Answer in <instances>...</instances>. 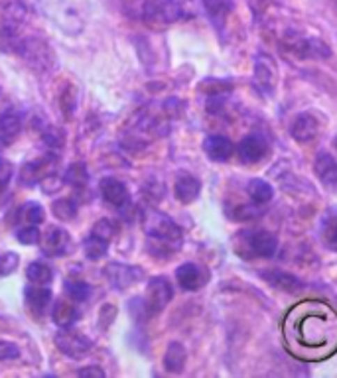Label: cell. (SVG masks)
<instances>
[{"label": "cell", "instance_id": "obj_16", "mask_svg": "<svg viewBox=\"0 0 337 378\" xmlns=\"http://www.w3.org/2000/svg\"><path fill=\"white\" fill-rule=\"evenodd\" d=\"M174 194L175 199H178L180 203H184V205L194 203L199 197V194H201V182H199V178L189 175V173L178 175V180H175L174 184Z\"/></svg>", "mask_w": 337, "mask_h": 378}, {"label": "cell", "instance_id": "obj_19", "mask_svg": "<svg viewBox=\"0 0 337 378\" xmlns=\"http://www.w3.org/2000/svg\"><path fill=\"white\" fill-rule=\"evenodd\" d=\"M22 130V118L20 115L10 109L0 116V146H10L14 138Z\"/></svg>", "mask_w": 337, "mask_h": 378}, {"label": "cell", "instance_id": "obj_26", "mask_svg": "<svg viewBox=\"0 0 337 378\" xmlns=\"http://www.w3.org/2000/svg\"><path fill=\"white\" fill-rule=\"evenodd\" d=\"M46 172H47V158L38 162H30V164H24L22 172H20V182H22L24 185H34L49 175V173Z\"/></svg>", "mask_w": 337, "mask_h": 378}, {"label": "cell", "instance_id": "obj_39", "mask_svg": "<svg viewBox=\"0 0 337 378\" xmlns=\"http://www.w3.org/2000/svg\"><path fill=\"white\" fill-rule=\"evenodd\" d=\"M93 233L111 242V239L116 235V225L111 221V219H101V221L93 227Z\"/></svg>", "mask_w": 337, "mask_h": 378}, {"label": "cell", "instance_id": "obj_18", "mask_svg": "<svg viewBox=\"0 0 337 378\" xmlns=\"http://www.w3.org/2000/svg\"><path fill=\"white\" fill-rule=\"evenodd\" d=\"M203 150H205V154L210 156V160L227 162L233 156L235 146H233V142L227 136H223V134H211V136L205 138Z\"/></svg>", "mask_w": 337, "mask_h": 378}, {"label": "cell", "instance_id": "obj_43", "mask_svg": "<svg viewBox=\"0 0 337 378\" xmlns=\"http://www.w3.org/2000/svg\"><path fill=\"white\" fill-rule=\"evenodd\" d=\"M77 375H79V377L103 378L105 377V370H103V368H99V367H85V368H79V370H77Z\"/></svg>", "mask_w": 337, "mask_h": 378}, {"label": "cell", "instance_id": "obj_29", "mask_svg": "<svg viewBox=\"0 0 337 378\" xmlns=\"http://www.w3.org/2000/svg\"><path fill=\"white\" fill-rule=\"evenodd\" d=\"M20 40L22 38H18L14 28L0 24V52H4V54H18Z\"/></svg>", "mask_w": 337, "mask_h": 378}, {"label": "cell", "instance_id": "obj_23", "mask_svg": "<svg viewBox=\"0 0 337 378\" xmlns=\"http://www.w3.org/2000/svg\"><path fill=\"white\" fill-rule=\"evenodd\" d=\"M52 317H54L58 327H71L75 321L79 320V313H77L75 306H73L71 301L59 299V301H56V306H54Z\"/></svg>", "mask_w": 337, "mask_h": 378}, {"label": "cell", "instance_id": "obj_28", "mask_svg": "<svg viewBox=\"0 0 337 378\" xmlns=\"http://www.w3.org/2000/svg\"><path fill=\"white\" fill-rule=\"evenodd\" d=\"M26 276H28V280L32 282V284H38V286H46L49 284L52 280H54V270L47 266L46 262H42V260H36L28 266V270H26Z\"/></svg>", "mask_w": 337, "mask_h": 378}, {"label": "cell", "instance_id": "obj_37", "mask_svg": "<svg viewBox=\"0 0 337 378\" xmlns=\"http://www.w3.org/2000/svg\"><path fill=\"white\" fill-rule=\"evenodd\" d=\"M24 219H26L30 225H42L44 219H46V213H44L42 205H38L36 201H32V203H26V205H24Z\"/></svg>", "mask_w": 337, "mask_h": 378}, {"label": "cell", "instance_id": "obj_27", "mask_svg": "<svg viewBox=\"0 0 337 378\" xmlns=\"http://www.w3.org/2000/svg\"><path fill=\"white\" fill-rule=\"evenodd\" d=\"M83 251L89 260H101V258H105L107 251H109V241L91 233L83 242Z\"/></svg>", "mask_w": 337, "mask_h": 378}, {"label": "cell", "instance_id": "obj_17", "mask_svg": "<svg viewBox=\"0 0 337 378\" xmlns=\"http://www.w3.org/2000/svg\"><path fill=\"white\" fill-rule=\"evenodd\" d=\"M314 172L326 187H337V160L329 152H318L314 160Z\"/></svg>", "mask_w": 337, "mask_h": 378}, {"label": "cell", "instance_id": "obj_1", "mask_svg": "<svg viewBox=\"0 0 337 378\" xmlns=\"http://www.w3.org/2000/svg\"><path fill=\"white\" fill-rule=\"evenodd\" d=\"M142 225L148 235V249L154 256L164 249L174 254V249L182 242V229L180 225H175L174 219L156 209H146L142 215Z\"/></svg>", "mask_w": 337, "mask_h": 378}, {"label": "cell", "instance_id": "obj_24", "mask_svg": "<svg viewBox=\"0 0 337 378\" xmlns=\"http://www.w3.org/2000/svg\"><path fill=\"white\" fill-rule=\"evenodd\" d=\"M246 194L253 199L255 205H265V203H268L274 197V187L268 184L267 180L255 178V180H251L246 184Z\"/></svg>", "mask_w": 337, "mask_h": 378}, {"label": "cell", "instance_id": "obj_41", "mask_svg": "<svg viewBox=\"0 0 337 378\" xmlns=\"http://www.w3.org/2000/svg\"><path fill=\"white\" fill-rule=\"evenodd\" d=\"M61 104H63V111H65V115L71 116V111L77 107V95H75V89L73 87H68L65 93L61 95Z\"/></svg>", "mask_w": 337, "mask_h": 378}, {"label": "cell", "instance_id": "obj_40", "mask_svg": "<svg viewBox=\"0 0 337 378\" xmlns=\"http://www.w3.org/2000/svg\"><path fill=\"white\" fill-rule=\"evenodd\" d=\"M260 215V209H255L253 205H239L237 211L231 213V217L235 221H249V219H255Z\"/></svg>", "mask_w": 337, "mask_h": 378}, {"label": "cell", "instance_id": "obj_25", "mask_svg": "<svg viewBox=\"0 0 337 378\" xmlns=\"http://www.w3.org/2000/svg\"><path fill=\"white\" fill-rule=\"evenodd\" d=\"M26 301H28L30 310L40 315V313L49 306L52 292H49L46 286H38V284H36L34 288H28V290H26Z\"/></svg>", "mask_w": 337, "mask_h": 378}, {"label": "cell", "instance_id": "obj_42", "mask_svg": "<svg viewBox=\"0 0 337 378\" xmlns=\"http://www.w3.org/2000/svg\"><path fill=\"white\" fill-rule=\"evenodd\" d=\"M20 356V349L14 343L8 341H0V361H14Z\"/></svg>", "mask_w": 337, "mask_h": 378}, {"label": "cell", "instance_id": "obj_36", "mask_svg": "<svg viewBox=\"0 0 337 378\" xmlns=\"http://www.w3.org/2000/svg\"><path fill=\"white\" fill-rule=\"evenodd\" d=\"M16 239L20 244H36V242L42 241V233L38 230V225H28V227H22L16 233Z\"/></svg>", "mask_w": 337, "mask_h": 378}, {"label": "cell", "instance_id": "obj_2", "mask_svg": "<svg viewBox=\"0 0 337 378\" xmlns=\"http://www.w3.org/2000/svg\"><path fill=\"white\" fill-rule=\"evenodd\" d=\"M235 242H241V246L235 244V251L244 258H272L279 251V237L265 229L241 230Z\"/></svg>", "mask_w": 337, "mask_h": 378}, {"label": "cell", "instance_id": "obj_3", "mask_svg": "<svg viewBox=\"0 0 337 378\" xmlns=\"http://www.w3.org/2000/svg\"><path fill=\"white\" fill-rule=\"evenodd\" d=\"M18 56H22L24 61L36 71H49L56 68V56L42 38H22Z\"/></svg>", "mask_w": 337, "mask_h": 378}, {"label": "cell", "instance_id": "obj_45", "mask_svg": "<svg viewBox=\"0 0 337 378\" xmlns=\"http://www.w3.org/2000/svg\"><path fill=\"white\" fill-rule=\"evenodd\" d=\"M0 187H2V184H0Z\"/></svg>", "mask_w": 337, "mask_h": 378}, {"label": "cell", "instance_id": "obj_21", "mask_svg": "<svg viewBox=\"0 0 337 378\" xmlns=\"http://www.w3.org/2000/svg\"><path fill=\"white\" fill-rule=\"evenodd\" d=\"M320 239L326 249L337 252V209H327L320 221Z\"/></svg>", "mask_w": 337, "mask_h": 378}, {"label": "cell", "instance_id": "obj_13", "mask_svg": "<svg viewBox=\"0 0 337 378\" xmlns=\"http://www.w3.org/2000/svg\"><path fill=\"white\" fill-rule=\"evenodd\" d=\"M290 49L300 59L331 58V49H329V46H327L326 42L318 40V38H302V40L294 42Z\"/></svg>", "mask_w": 337, "mask_h": 378}, {"label": "cell", "instance_id": "obj_32", "mask_svg": "<svg viewBox=\"0 0 337 378\" xmlns=\"http://www.w3.org/2000/svg\"><path fill=\"white\" fill-rule=\"evenodd\" d=\"M52 209H54V215L61 221H71L77 215V203L73 199H59Z\"/></svg>", "mask_w": 337, "mask_h": 378}, {"label": "cell", "instance_id": "obj_7", "mask_svg": "<svg viewBox=\"0 0 337 378\" xmlns=\"http://www.w3.org/2000/svg\"><path fill=\"white\" fill-rule=\"evenodd\" d=\"M258 276L267 282L268 286L276 288V290L284 292V294H292V296L300 294V292H304V288H306V284H304L298 276L290 274V272H284V270H280V268L260 270Z\"/></svg>", "mask_w": 337, "mask_h": 378}, {"label": "cell", "instance_id": "obj_30", "mask_svg": "<svg viewBox=\"0 0 337 378\" xmlns=\"http://www.w3.org/2000/svg\"><path fill=\"white\" fill-rule=\"evenodd\" d=\"M203 6H205V10L210 14L211 22H215L217 26H221L227 12L231 10V2L229 0H203Z\"/></svg>", "mask_w": 337, "mask_h": 378}, {"label": "cell", "instance_id": "obj_31", "mask_svg": "<svg viewBox=\"0 0 337 378\" xmlns=\"http://www.w3.org/2000/svg\"><path fill=\"white\" fill-rule=\"evenodd\" d=\"M87 180H89V173H87L85 164H81V162L71 164L70 168H68V172H65V175H63V182L73 185V187H83V185L87 184Z\"/></svg>", "mask_w": 337, "mask_h": 378}, {"label": "cell", "instance_id": "obj_9", "mask_svg": "<svg viewBox=\"0 0 337 378\" xmlns=\"http://www.w3.org/2000/svg\"><path fill=\"white\" fill-rule=\"evenodd\" d=\"M253 81H255L256 89L262 95H267V97H270L276 89V68H274L272 59L265 56V54L256 56Z\"/></svg>", "mask_w": 337, "mask_h": 378}, {"label": "cell", "instance_id": "obj_20", "mask_svg": "<svg viewBox=\"0 0 337 378\" xmlns=\"http://www.w3.org/2000/svg\"><path fill=\"white\" fill-rule=\"evenodd\" d=\"M187 363V353L186 347L178 341H172L166 349V355H164V368L172 375H180L184 372Z\"/></svg>", "mask_w": 337, "mask_h": 378}, {"label": "cell", "instance_id": "obj_35", "mask_svg": "<svg viewBox=\"0 0 337 378\" xmlns=\"http://www.w3.org/2000/svg\"><path fill=\"white\" fill-rule=\"evenodd\" d=\"M65 292L73 301H85L91 294V288L87 286L85 282H68L65 284Z\"/></svg>", "mask_w": 337, "mask_h": 378}, {"label": "cell", "instance_id": "obj_15", "mask_svg": "<svg viewBox=\"0 0 337 378\" xmlns=\"http://www.w3.org/2000/svg\"><path fill=\"white\" fill-rule=\"evenodd\" d=\"M99 189H101V195H103V199H105L107 203H111V205L116 207V209L127 207L128 203H130V195H128L127 185L123 184V182H118V180H115V178L101 180Z\"/></svg>", "mask_w": 337, "mask_h": 378}, {"label": "cell", "instance_id": "obj_33", "mask_svg": "<svg viewBox=\"0 0 337 378\" xmlns=\"http://www.w3.org/2000/svg\"><path fill=\"white\" fill-rule=\"evenodd\" d=\"M128 311H130V315L134 317L136 321H146L152 315L150 306H148V301L142 298H132L128 301Z\"/></svg>", "mask_w": 337, "mask_h": 378}, {"label": "cell", "instance_id": "obj_10", "mask_svg": "<svg viewBox=\"0 0 337 378\" xmlns=\"http://www.w3.org/2000/svg\"><path fill=\"white\" fill-rule=\"evenodd\" d=\"M107 280L116 288V290H127L128 286L136 284L144 278V272L139 266H130L123 262H111L105 268Z\"/></svg>", "mask_w": 337, "mask_h": 378}, {"label": "cell", "instance_id": "obj_4", "mask_svg": "<svg viewBox=\"0 0 337 378\" xmlns=\"http://www.w3.org/2000/svg\"><path fill=\"white\" fill-rule=\"evenodd\" d=\"M189 0H146L144 18L154 24H174L187 14Z\"/></svg>", "mask_w": 337, "mask_h": 378}, {"label": "cell", "instance_id": "obj_14", "mask_svg": "<svg viewBox=\"0 0 337 378\" xmlns=\"http://www.w3.org/2000/svg\"><path fill=\"white\" fill-rule=\"evenodd\" d=\"M175 280L182 290L186 292H196L199 288L205 284L207 276L201 270V266L196 262H184L178 270H175Z\"/></svg>", "mask_w": 337, "mask_h": 378}, {"label": "cell", "instance_id": "obj_38", "mask_svg": "<svg viewBox=\"0 0 337 378\" xmlns=\"http://www.w3.org/2000/svg\"><path fill=\"white\" fill-rule=\"evenodd\" d=\"M20 262L16 252H2L0 254V276H8L16 270V266Z\"/></svg>", "mask_w": 337, "mask_h": 378}, {"label": "cell", "instance_id": "obj_5", "mask_svg": "<svg viewBox=\"0 0 337 378\" xmlns=\"http://www.w3.org/2000/svg\"><path fill=\"white\" fill-rule=\"evenodd\" d=\"M56 345H58V349L63 353V355H68L70 359H75V361H81L85 356L91 353V349H93V341L87 337V335H83L79 331H73L70 327H61V331L56 335Z\"/></svg>", "mask_w": 337, "mask_h": 378}, {"label": "cell", "instance_id": "obj_8", "mask_svg": "<svg viewBox=\"0 0 337 378\" xmlns=\"http://www.w3.org/2000/svg\"><path fill=\"white\" fill-rule=\"evenodd\" d=\"M174 298V288L170 284L168 278L164 276H156L152 278L146 286V301L150 306L152 313H160V311L172 301Z\"/></svg>", "mask_w": 337, "mask_h": 378}, {"label": "cell", "instance_id": "obj_12", "mask_svg": "<svg viewBox=\"0 0 337 378\" xmlns=\"http://www.w3.org/2000/svg\"><path fill=\"white\" fill-rule=\"evenodd\" d=\"M290 134L298 144H310L320 134V123L312 113H302L294 118L290 126Z\"/></svg>", "mask_w": 337, "mask_h": 378}, {"label": "cell", "instance_id": "obj_11", "mask_svg": "<svg viewBox=\"0 0 337 378\" xmlns=\"http://www.w3.org/2000/svg\"><path fill=\"white\" fill-rule=\"evenodd\" d=\"M71 246L70 233L61 227H47L42 235V251L46 256H63Z\"/></svg>", "mask_w": 337, "mask_h": 378}, {"label": "cell", "instance_id": "obj_22", "mask_svg": "<svg viewBox=\"0 0 337 378\" xmlns=\"http://www.w3.org/2000/svg\"><path fill=\"white\" fill-rule=\"evenodd\" d=\"M26 14H28V10H26V6L20 0H8L2 6V24L18 30L24 24V20H26Z\"/></svg>", "mask_w": 337, "mask_h": 378}, {"label": "cell", "instance_id": "obj_34", "mask_svg": "<svg viewBox=\"0 0 337 378\" xmlns=\"http://www.w3.org/2000/svg\"><path fill=\"white\" fill-rule=\"evenodd\" d=\"M201 89L207 93V97H223V95H227V93L231 91L233 85L229 81L207 79L201 85Z\"/></svg>", "mask_w": 337, "mask_h": 378}, {"label": "cell", "instance_id": "obj_44", "mask_svg": "<svg viewBox=\"0 0 337 378\" xmlns=\"http://www.w3.org/2000/svg\"><path fill=\"white\" fill-rule=\"evenodd\" d=\"M336 148H337V136H336Z\"/></svg>", "mask_w": 337, "mask_h": 378}, {"label": "cell", "instance_id": "obj_6", "mask_svg": "<svg viewBox=\"0 0 337 378\" xmlns=\"http://www.w3.org/2000/svg\"><path fill=\"white\" fill-rule=\"evenodd\" d=\"M237 154H239L241 162L246 164V166H253V164L262 162L268 154L267 138L262 136V134H258V132L246 134V136H243V140L239 142Z\"/></svg>", "mask_w": 337, "mask_h": 378}]
</instances>
